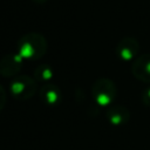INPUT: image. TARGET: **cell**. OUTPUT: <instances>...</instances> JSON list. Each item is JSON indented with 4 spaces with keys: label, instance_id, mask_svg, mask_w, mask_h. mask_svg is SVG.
I'll return each mask as SVG.
<instances>
[{
    "label": "cell",
    "instance_id": "cell-4",
    "mask_svg": "<svg viewBox=\"0 0 150 150\" xmlns=\"http://www.w3.org/2000/svg\"><path fill=\"white\" fill-rule=\"evenodd\" d=\"M23 66V59L18 53H11L0 59V75L4 77H15Z\"/></svg>",
    "mask_w": 150,
    "mask_h": 150
},
{
    "label": "cell",
    "instance_id": "cell-3",
    "mask_svg": "<svg viewBox=\"0 0 150 150\" xmlns=\"http://www.w3.org/2000/svg\"><path fill=\"white\" fill-rule=\"evenodd\" d=\"M38 90V81L28 75L15 76L9 84L11 95L18 101H27L32 98Z\"/></svg>",
    "mask_w": 150,
    "mask_h": 150
},
{
    "label": "cell",
    "instance_id": "cell-7",
    "mask_svg": "<svg viewBox=\"0 0 150 150\" xmlns=\"http://www.w3.org/2000/svg\"><path fill=\"white\" fill-rule=\"evenodd\" d=\"M39 96L45 104L57 105L62 100V91L56 84L48 82L41 86L39 90Z\"/></svg>",
    "mask_w": 150,
    "mask_h": 150
},
{
    "label": "cell",
    "instance_id": "cell-9",
    "mask_svg": "<svg viewBox=\"0 0 150 150\" xmlns=\"http://www.w3.org/2000/svg\"><path fill=\"white\" fill-rule=\"evenodd\" d=\"M54 76V70L49 64H40L34 69V79L40 82L48 83Z\"/></svg>",
    "mask_w": 150,
    "mask_h": 150
},
{
    "label": "cell",
    "instance_id": "cell-10",
    "mask_svg": "<svg viewBox=\"0 0 150 150\" xmlns=\"http://www.w3.org/2000/svg\"><path fill=\"white\" fill-rule=\"evenodd\" d=\"M142 102L144 105L150 107V87L145 88L142 93Z\"/></svg>",
    "mask_w": 150,
    "mask_h": 150
},
{
    "label": "cell",
    "instance_id": "cell-11",
    "mask_svg": "<svg viewBox=\"0 0 150 150\" xmlns=\"http://www.w3.org/2000/svg\"><path fill=\"white\" fill-rule=\"evenodd\" d=\"M6 98H7L6 90L4 89L2 86H0V111L4 109V107H5V104H6Z\"/></svg>",
    "mask_w": 150,
    "mask_h": 150
},
{
    "label": "cell",
    "instance_id": "cell-8",
    "mask_svg": "<svg viewBox=\"0 0 150 150\" xmlns=\"http://www.w3.org/2000/svg\"><path fill=\"white\" fill-rule=\"evenodd\" d=\"M107 120L109 121L110 124L112 125H123L129 122L130 120V111L120 104H114L110 105L109 109L107 110Z\"/></svg>",
    "mask_w": 150,
    "mask_h": 150
},
{
    "label": "cell",
    "instance_id": "cell-6",
    "mask_svg": "<svg viewBox=\"0 0 150 150\" xmlns=\"http://www.w3.org/2000/svg\"><path fill=\"white\" fill-rule=\"evenodd\" d=\"M131 73L137 80L150 84V53L137 56L134 60Z\"/></svg>",
    "mask_w": 150,
    "mask_h": 150
},
{
    "label": "cell",
    "instance_id": "cell-12",
    "mask_svg": "<svg viewBox=\"0 0 150 150\" xmlns=\"http://www.w3.org/2000/svg\"><path fill=\"white\" fill-rule=\"evenodd\" d=\"M33 2H35V4H43V2H46L47 0H32Z\"/></svg>",
    "mask_w": 150,
    "mask_h": 150
},
{
    "label": "cell",
    "instance_id": "cell-5",
    "mask_svg": "<svg viewBox=\"0 0 150 150\" xmlns=\"http://www.w3.org/2000/svg\"><path fill=\"white\" fill-rule=\"evenodd\" d=\"M139 50V43L135 38H123L116 46V55L123 61L135 60Z\"/></svg>",
    "mask_w": 150,
    "mask_h": 150
},
{
    "label": "cell",
    "instance_id": "cell-2",
    "mask_svg": "<svg viewBox=\"0 0 150 150\" xmlns=\"http://www.w3.org/2000/svg\"><path fill=\"white\" fill-rule=\"evenodd\" d=\"M91 96L98 105H111L117 96V87L110 79L100 77L94 82L91 87Z\"/></svg>",
    "mask_w": 150,
    "mask_h": 150
},
{
    "label": "cell",
    "instance_id": "cell-1",
    "mask_svg": "<svg viewBox=\"0 0 150 150\" xmlns=\"http://www.w3.org/2000/svg\"><path fill=\"white\" fill-rule=\"evenodd\" d=\"M47 40L46 38L35 32L26 33L22 35L16 45L18 54L23 59V60H29V61H35L41 59L46 52H47Z\"/></svg>",
    "mask_w": 150,
    "mask_h": 150
}]
</instances>
